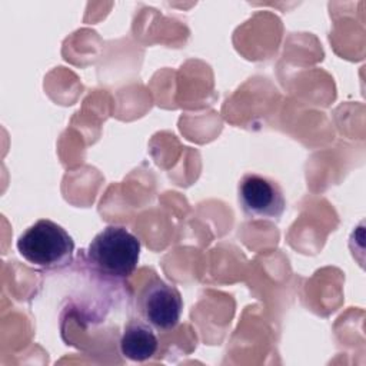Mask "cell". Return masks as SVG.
<instances>
[{"label": "cell", "mask_w": 366, "mask_h": 366, "mask_svg": "<svg viewBox=\"0 0 366 366\" xmlns=\"http://www.w3.org/2000/svg\"><path fill=\"white\" fill-rule=\"evenodd\" d=\"M237 199L243 214L253 220L279 222L286 209L280 184L257 173H246L237 184Z\"/></svg>", "instance_id": "4"}, {"label": "cell", "mask_w": 366, "mask_h": 366, "mask_svg": "<svg viewBox=\"0 0 366 366\" xmlns=\"http://www.w3.org/2000/svg\"><path fill=\"white\" fill-rule=\"evenodd\" d=\"M136 310L154 330L167 332L177 326L183 299L174 285L154 276L146 282L136 296Z\"/></svg>", "instance_id": "3"}, {"label": "cell", "mask_w": 366, "mask_h": 366, "mask_svg": "<svg viewBox=\"0 0 366 366\" xmlns=\"http://www.w3.org/2000/svg\"><path fill=\"white\" fill-rule=\"evenodd\" d=\"M159 339L143 319H130L120 336V353L132 362H144L156 353Z\"/></svg>", "instance_id": "5"}, {"label": "cell", "mask_w": 366, "mask_h": 366, "mask_svg": "<svg viewBox=\"0 0 366 366\" xmlns=\"http://www.w3.org/2000/svg\"><path fill=\"white\" fill-rule=\"evenodd\" d=\"M142 243L136 234L120 224H109L99 232L86 249L87 267L103 280L122 282L139 264Z\"/></svg>", "instance_id": "1"}, {"label": "cell", "mask_w": 366, "mask_h": 366, "mask_svg": "<svg viewBox=\"0 0 366 366\" xmlns=\"http://www.w3.org/2000/svg\"><path fill=\"white\" fill-rule=\"evenodd\" d=\"M16 246L27 263L44 270H60L73 262V237L49 219H40L29 226L19 236Z\"/></svg>", "instance_id": "2"}]
</instances>
